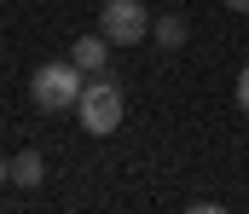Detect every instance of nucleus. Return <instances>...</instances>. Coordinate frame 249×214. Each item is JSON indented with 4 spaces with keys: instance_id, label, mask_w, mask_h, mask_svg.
I'll return each mask as SVG.
<instances>
[{
    "instance_id": "obj_1",
    "label": "nucleus",
    "mask_w": 249,
    "mask_h": 214,
    "mask_svg": "<svg viewBox=\"0 0 249 214\" xmlns=\"http://www.w3.org/2000/svg\"><path fill=\"white\" fill-rule=\"evenodd\" d=\"M75 122H81L93 139H105V133L122 128V87H116L110 70L87 75V87H81V99H75Z\"/></svg>"
},
{
    "instance_id": "obj_2",
    "label": "nucleus",
    "mask_w": 249,
    "mask_h": 214,
    "mask_svg": "<svg viewBox=\"0 0 249 214\" xmlns=\"http://www.w3.org/2000/svg\"><path fill=\"white\" fill-rule=\"evenodd\" d=\"M81 87H87V70L75 64V58H64V64H41V70L29 75V99H35V110H75V99H81Z\"/></svg>"
},
{
    "instance_id": "obj_3",
    "label": "nucleus",
    "mask_w": 249,
    "mask_h": 214,
    "mask_svg": "<svg viewBox=\"0 0 249 214\" xmlns=\"http://www.w3.org/2000/svg\"><path fill=\"white\" fill-rule=\"evenodd\" d=\"M99 29L110 35V47H133L151 35V12H145V0H105Z\"/></svg>"
},
{
    "instance_id": "obj_4",
    "label": "nucleus",
    "mask_w": 249,
    "mask_h": 214,
    "mask_svg": "<svg viewBox=\"0 0 249 214\" xmlns=\"http://www.w3.org/2000/svg\"><path fill=\"white\" fill-rule=\"evenodd\" d=\"M70 58H75L87 75H99V70H105V58H110V35H81V41L70 47Z\"/></svg>"
},
{
    "instance_id": "obj_5",
    "label": "nucleus",
    "mask_w": 249,
    "mask_h": 214,
    "mask_svg": "<svg viewBox=\"0 0 249 214\" xmlns=\"http://www.w3.org/2000/svg\"><path fill=\"white\" fill-rule=\"evenodd\" d=\"M157 47H162V52H180V47H186V17H180V12H162V17H157Z\"/></svg>"
},
{
    "instance_id": "obj_6",
    "label": "nucleus",
    "mask_w": 249,
    "mask_h": 214,
    "mask_svg": "<svg viewBox=\"0 0 249 214\" xmlns=\"http://www.w3.org/2000/svg\"><path fill=\"white\" fill-rule=\"evenodd\" d=\"M41 174H47V162H41V150H18L12 156V180L29 191V185H41Z\"/></svg>"
},
{
    "instance_id": "obj_7",
    "label": "nucleus",
    "mask_w": 249,
    "mask_h": 214,
    "mask_svg": "<svg viewBox=\"0 0 249 214\" xmlns=\"http://www.w3.org/2000/svg\"><path fill=\"white\" fill-rule=\"evenodd\" d=\"M238 110H244V116H249V70L238 75Z\"/></svg>"
},
{
    "instance_id": "obj_8",
    "label": "nucleus",
    "mask_w": 249,
    "mask_h": 214,
    "mask_svg": "<svg viewBox=\"0 0 249 214\" xmlns=\"http://www.w3.org/2000/svg\"><path fill=\"white\" fill-rule=\"evenodd\" d=\"M220 6H226V12H249V0H220Z\"/></svg>"
},
{
    "instance_id": "obj_9",
    "label": "nucleus",
    "mask_w": 249,
    "mask_h": 214,
    "mask_svg": "<svg viewBox=\"0 0 249 214\" xmlns=\"http://www.w3.org/2000/svg\"><path fill=\"white\" fill-rule=\"evenodd\" d=\"M6 180H12V162H6V156H0V185H6Z\"/></svg>"
}]
</instances>
